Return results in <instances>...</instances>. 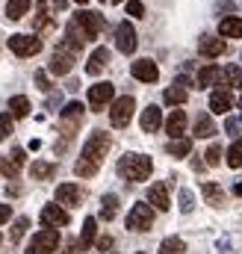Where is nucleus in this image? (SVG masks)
Wrapping results in <instances>:
<instances>
[{
	"label": "nucleus",
	"instance_id": "obj_1",
	"mask_svg": "<svg viewBox=\"0 0 242 254\" xmlns=\"http://www.w3.org/2000/svg\"><path fill=\"white\" fill-rule=\"evenodd\" d=\"M151 172H154V163H151V157H145V154H124L119 160V175L124 181H130V184L148 181Z\"/></svg>",
	"mask_w": 242,
	"mask_h": 254
},
{
	"label": "nucleus",
	"instance_id": "obj_2",
	"mask_svg": "<svg viewBox=\"0 0 242 254\" xmlns=\"http://www.w3.org/2000/svg\"><path fill=\"white\" fill-rule=\"evenodd\" d=\"M107 151H110V133H104V130H95L89 139H86V145H83V160H89V163H104V157H107Z\"/></svg>",
	"mask_w": 242,
	"mask_h": 254
},
{
	"label": "nucleus",
	"instance_id": "obj_3",
	"mask_svg": "<svg viewBox=\"0 0 242 254\" xmlns=\"http://www.w3.org/2000/svg\"><path fill=\"white\" fill-rule=\"evenodd\" d=\"M151 225H154V207L145 204V201L133 204V210L127 213V228L136 231V234H142V231H151Z\"/></svg>",
	"mask_w": 242,
	"mask_h": 254
},
{
	"label": "nucleus",
	"instance_id": "obj_4",
	"mask_svg": "<svg viewBox=\"0 0 242 254\" xmlns=\"http://www.w3.org/2000/svg\"><path fill=\"white\" fill-rule=\"evenodd\" d=\"M57 246H60V231H57V228H45V231H39V234L30 240L27 254H54Z\"/></svg>",
	"mask_w": 242,
	"mask_h": 254
},
{
	"label": "nucleus",
	"instance_id": "obj_5",
	"mask_svg": "<svg viewBox=\"0 0 242 254\" xmlns=\"http://www.w3.org/2000/svg\"><path fill=\"white\" fill-rule=\"evenodd\" d=\"M74 21L80 24V30L86 33V39H89V42H95V39H98V33L107 27V18H104L101 12H89V9L77 12V15H74Z\"/></svg>",
	"mask_w": 242,
	"mask_h": 254
},
{
	"label": "nucleus",
	"instance_id": "obj_6",
	"mask_svg": "<svg viewBox=\"0 0 242 254\" xmlns=\"http://www.w3.org/2000/svg\"><path fill=\"white\" fill-rule=\"evenodd\" d=\"M9 51L15 57H36L42 51V39L27 36V33H15V36H9Z\"/></svg>",
	"mask_w": 242,
	"mask_h": 254
},
{
	"label": "nucleus",
	"instance_id": "obj_7",
	"mask_svg": "<svg viewBox=\"0 0 242 254\" xmlns=\"http://www.w3.org/2000/svg\"><path fill=\"white\" fill-rule=\"evenodd\" d=\"M133 110H136V101H133L130 95L116 98V101H113V107H110V122H113V127H127V125H130Z\"/></svg>",
	"mask_w": 242,
	"mask_h": 254
},
{
	"label": "nucleus",
	"instance_id": "obj_8",
	"mask_svg": "<svg viewBox=\"0 0 242 254\" xmlns=\"http://www.w3.org/2000/svg\"><path fill=\"white\" fill-rule=\"evenodd\" d=\"M113 95H116V86H113V83H95V86L89 89V107H92L95 113H101L107 104H113Z\"/></svg>",
	"mask_w": 242,
	"mask_h": 254
},
{
	"label": "nucleus",
	"instance_id": "obj_9",
	"mask_svg": "<svg viewBox=\"0 0 242 254\" xmlns=\"http://www.w3.org/2000/svg\"><path fill=\"white\" fill-rule=\"evenodd\" d=\"M136 45H139V39H136L133 24L130 21H121L119 27H116V48H119L121 54H133Z\"/></svg>",
	"mask_w": 242,
	"mask_h": 254
},
{
	"label": "nucleus",
	"instance_id": "obj_10",
	"mask_svg": "<svg viewBox=\"0 0 242 254\" xmlns=\"http://www.w3.org/2000/svg\"><path fill=\"white\" fill-rule=\"evenodd\" d=\"M74 57H77V54H71V51H65V48H57V51H54V57H51L48 71H51V74H57V77L68 74V71L74 68Z\"/></svg>",
	"mask_w": 242,
	"mask_h": 254
},
{
	"label": "nucleus",
	"instance_id": "obj_11",
	"mask_svg": "<svg viewBox=\"0 0 242 254\" xmlns=\"http://www.w3.org/2000/svg\"><path fill=\"white\" fill-rule=\"evenodd\" d=\"M71 219H68V213L62 210L60 204H45L42 207V225L45 228H65Z\"/></svg>",
	"mask_w": 242,
	"mask_h": 254
},
{
	"label": "nucleus",
	"instance_id": "obj_12",
	"mask_svg": "<svg viewBox=\"0 0 242 254\" xmlns=\"http://www.w3.org/2000/svg\"><path fill=\"white\" fill-rule=\"evenodd\" d=\"M130 74H133L136 80H142V83H157L160 68H157L154 60H136V63L130 65Z\"/></svg>",
	"mask_w": 242,
	"mask_h": 254
},
{
	"label": "nucleus",
	"instance_id": "obj_13",
	"mask_svg": "<svg viewBox=\"0 0 242 254\" xmlns=\"http://www.w3.org/2000/svg\"><path fill=\"white\" fill-rule=\"evenodd\" d=\"M198 51H201V57L216 60V57H222V54L228 51V42H225V39H216V36H201Z\"/></svg>",
	"mask_w": 242,
	"mask_h": 254
},
{
	"label": "nucleus",
	"instance_id": "obj_14",
	"mask_svg": "<svg viewBox=\"0 0 242 254\" xmlns=\"http://www.w3.org/2000/svg\"><path fill=\"white\" fill-rule=\"evenodd\" d=\"M148 201H151V207H157V210H169V207H172V201H169V184H166V181H157V184L148 190Z\"/></svg>",
	"mask_w": 242,
	"mask_h": 254
},
{
	"label": "nucleus",
	"instance_id": "obj_15",
	"mask_svg": "<svg viewBox=\"0 0 242 254\" xmlns=\"http://www.w3.org/2000/svg\"><path fill=\"white\" fill-rule=\"evenodd\" d=\"M80 198H83V190H80L77 184H60V187H57V201L65 204V207H77Z\"/></svg>",
	"mask_w": 242,
	"mask_h": 254
},
{
	"label": "nucleus",
	"instance_id": "obj_16",
	"mask_svg": "<svg viewBox=\"0 0 242 254\" xmlns=\"http://www.w3.org/2000/svg\"><path fill=\"white\" fill-rule=\"evenodd\" d=\"M139 125H142V130H145V133H157V130H160V125H163V110L151 104L148 110H142Z\"/></svg>",
	"mask_w": 242,
	"mask_h": 254
},
{
	"label": "nucleus",
	"instance_id": "obj_17",
	"mask_svg": "<svg viewBox=\"0 0 242 254\" xmlns=\"http://www.w3.org/2000/svg\"><path fill=\"white\" fill-rule=\"evenodd\" d=\"M231 107H234V95H231L228 89H216V92L210 95V110H213V113L222 116V113H228Z\"/></svg>",
	"mask_w": 242,
	"mask_h": 254
},
{
	"label": "nucleus",
	"instance_id": "obj_18",
	"mask_svg": "<svg viewBox=\"0 0 242 254\" xmlns=\"http://www.w3.org/2000/svg\"><path fill=\"white\" fill-rule=\"evenodd\" d=\"M107 63H110V51L107 48H95L92 51V57H89V63H86V74H101L104 68H107Z\"/></svg>",
	"mask_w": 242,
	"mask_h": 254
},
{
	"label": "nucleus",
	"instance_id": "obj_19",
	"mask_svg": "<svg viewBox=\"0 0 242 254\" xmlns=\"http://www.w3.org/2000/svg\"><path fill=\"white\" fill-rule=\"evenodd\" d=\"M166 133H169L172 139H183V133H186V113H183V110H175V113L169 116Z\"/></svg>",
	"mask_w": 242,
	"mask_h": 254
},
{
	"label": "nucleus",
	"instance_id": "obj_20",
	"mask_svg": "<svg viewBox=\"0 0 242 254\" xmlns=\"http://www.w3.org/2000/svg\"><path fill=\"white\" fill-rule=\"evenodd\" d=\"M222 74H225V68H219V65H204L201 71H198V86L204 89V86H216L219 80H222Z\"/></svg>",
	"mask_w": 242,
	"mask_h": 254
},
{
	"label": "nucleus",
	"instance_id": "obj_21",
	"mask_svg": "<svg viewBox=\"0 0 242 254\" xmlns=\"http://www.w3.org/2000/svg\"><path fill=\"white\" fill-rule=\"evenodd\" d=\"M219 36L222 39H242V18H225L219 24Z\"/></svg>",
	"mask_w": 242,
	"mask_h": 254
},
{
	"label": "nucleus",
	"instance_id": "obj_22",
	"mask_svg": "<svg viewBox=\"0 0 242 254\" xmlns=\"http://www.w3.org/2000/svg\"><path fill=\"white\" fill-rule=\"evenodd\" d=\"M30 175H33V181H51V178L57 175V166H54V163H42V160H36V163L30 166Z\"/></svg>",
	"mask_w": 242,
	"mask_h": 254
},
{
	"label": "nucleus",
	"instance_id": "obj_23",
	"mask_svg": "<svg viewBox=\"0 0 242 254\" xmlns=\"http://www.w3.org/2000/svg\"><path fill=\"white\" fill-rule=\"evenodd\" d=\"M119 216V195H104V201H101V219L104 222H113Z\"/></svg>",
	"mask_w": 242,
	"mask_h": 254
},
{
	"label": "nucleus",
	"instance_id": "obj_24",
	"mask_svg": "<svg viewBox=\"0 0 242 254\" xmlns=\"http://www.w3.org/2000/svg\"><path fill=\"white\" fill-rule=\"evenodd\" d=\"M95 234H98V222L89 216V219L83 222V234H80V252L92 249V243H95Z\"/></svg>",
	"mask_w": 242,
	"mask_h": 254
},
{
	"label": "nucleus",
	"instance_id": "obj_25",
	"mask_svg": "<svg viewBox=\"0 0 242 254\" xmlns=\"http://www.w3.org/2000/svg\"><path fill=\"white\" fill-rule=\"evenodd\" d=\"M9 116H12V119H27V116H30V101H27L24 95H15V98L9 101Z\"/></svg>",
	"mask_w": 242,
	"mask_h": 254
},
{
	"label": "nucleus",
	"instance_id": "obj_26",
	"mask_svg": "<svg viewBox=\"0 0 242 254\" xmlns=\"http://www.w3.org/2000/svg\"><path fill=\"white\" fill-rule=\"evenodd\" d=\"M166 151L175 157V160H181V157H189V151H192V139H172L169 145H166Z\"/></svg>",
	"mask_w": 242,
	"mask_h": 254
},
{
	"label": "nucleus",
	"instance_id": "obj_27",
	"mask_svg": "<svg viewBox=\"0 0 242 254\" xmlns=\"http://www.w3.org/2000/svg\"><path fill=\"white\" fill-rule=\"evenodd\" d=\"M30 12V0H9L6 3V18L9 21H21Z\"/></svg>",
	"mask_w": 242,
	"mask_h": 254
},
{
	"label": "nucleus",
	"instance_id": "obj_28",
	"mask_svg": "<svg viewBox=\"0 0 242 254\" xmlns=\"http://www.w3.org/2000/svg\"><path fill=\"white\" fill-rule=\"evenodd\" d=\"M195 136H198V139H210V136H216V125H213L210 116L201 113V116L195 119Z\"/></svg>",
	"mask_w": 242,
	"mask_h": 254
},
{
	"label": "nucleus",
	"instance_id": "obj_29",
	"mask_svg": "<svg viewBox=\"0 0 242 254\" xmlns=\"http://www.w3.org/2000/svg\"><path fill=\"white\" fill-rule=\"evenodd\" d=\"M204 198H207V204H213V207H222V204H225V190H222L219 184L207 181V184H204Z\"/></svg>",
	"mask_w": 242,
	"mask_h": 254
},
{
	"label": "nucleus",
	"instance_id": "obj_30",
	"mask_svg": "<svg viewBox=\"0 0 242 254\" xmlns=\"http://www.w3.org/2000/svg\"><path fill=\"white\" fill-rule=\"evenodd\" d=\"M83 113H86V107H83L80 101H71V104L62 110V122H74V125H80V122H83Z\"/></svg>",
	"mask_w": 242,
	"mask_h": 254
},
{
	"label": "nucleus",
	"instance_id": "obj_31",
	"mask_svg": "<svg viewBox=\"0 0 242 254\" xmlns=\"http://www.w3.org/2000/svg\"><path fill=\"white\" fill-rule=\"evenodd\" d=\"M163 98H166V104H172V107H181V104H186L189 92H186L183 86H178V83H175L172 89H166V95H163Z\"/></svg>",
	"mask_w": 242,
	"mask_h": 254
},
{
	"label": "nucleus",
	"instance_id": "obj_32",
	"mask_svg": "<svg viewBox=\"0 0 242 254\" xmlns=\"http://www.w3.org/2000/svg\"><path fill=\"white\" fill-rule=\"evenodd\" d=\"M183 252H186V246H183L181 237H166L163 246H160V254H183Z\"/></svg>",
	"mask_w": 242,
	"mask_h": 254
},
{
	"label": "nucleus",
	"instance_id": "obj_33",
	"mask_svg": "<svg viewBox=\"0 0 242 254\" xmlns=\"http://www.w3.org/2000/svg\"><path fill=\"white\" fill-rule=\"evenodd\" d=\"M222 80H225L228 86H234V89H242V68L240 65H228L225 74H222Z\"/></svg>",
	"mask_w": 242,
	"mask_h": 254
},
{
	"label": "nucleus",
	"instance_id": "obj_34",
	"mask_svg": "<svg viewBox=\"0 0 242 254\" xmlns=\"http://www.w3.org/2000/svg\"><path fill=\"white\" fill-rule=\"evenodd\" d=\"M98 169H101L98 163H89V160H83V157L74 163V172H77L80 178H95V175H98Z\"/></svg>",
	"mask_w": 242,
	"mask_h": 254
},
{
	"label": "nucleus",
	"instance_id": "obj_35",
	"mask_svg": "<svg viewBox=\"0 0 242 254\" xmlns=\"http://www.w3.org/2000/svg\"><path fill=\"white\" fill-rule=\"evenodd\" d=\"M27 228H30V219H27V216H18L15 225H12V231H9V240H12V243H21V237L27 234Z\"/></svg>",
	"mask_w": 242,
	"mask_h": 254
},
{
	"label": "nucleus",
	"instance_id": "obj_36",
	"mask_svg": "<svg viewBox=\"0 0 242 254\" xmlns=\"http://www.w3.org/2000/svg\"><path fill=\"white\" fill-rule=\"evenodd\" d=\"M228 166H231V169H240L242 166V139H237V142L231 145V151H228Z\"/></svg>",
	"mask_w": 242,
	"mask_h": 254
},
{
	"label": "nucleus",
	"instance_id": "obj_37",
	"mask_svg": "<svg viewBox=\"0 0 242 254\" xmlns=\"http://www.w3.org/2000/svg\"><path fill=\"white\" fill-rule=\"evenodd\" d=\"M181 210L183 213H192L195 210V195L189 190H181Z\"/></svg>",
	"mask_w": 242,
	"mask_h": 254
},
{
	"label": "nucleus",
	"instance_id": "obj_38",
	"mask_svg": "<svg viewBox=\"0 0 242 254\" xmlns=\"http://www.w3.org/2000/svg\"><path fill=\"white\" fill-rule=\"evenodd\" d=\"M222 163V148L219 145H210L207 148V166H219Z\"/></svg>",
	"mask_w": 242,
	"mask_h": 254
},
{
	"label": "nucleus",
	"instance_id": "obj_39",
	"mask_svg": "<svg viewBox=\"0 0 242 254\" xmlns=\"http://www.w3.org/2000/svg\"><path fill=\"white\" fill-rule=\"evenodd\" d=\"M9 133H12V116H9V113H3V116H0V142H3Z\"/></svg>",
	"mask_w": 242,
	"mask_h": 254
},
{
	"label": "nucleus",
	"instance_id": "obj_40",
	"mask_svg": "<svg viewBox=\"0 0 242 254\" xmlns=\"http://www.w3.org/2000/svg\"><path fill=\"white\" fill-rule=\"evenodd\" d=\"M24 160H27V157H24V148H12V154H9V163H12V166H15L18 172H21Z\"/></svg>",
	"mask_w": 242,
	"mask_h": 254
},
{
	"label": "nucleus",
	"instance_id": "obj_41",
	"mask_svg": "<svg viewBox=\"0 0 242 254\" xmlns=\"http://www.w3.org/2000/svg\"><path fill=\"white\" fill-rule=\"evenodd\" d=\"M127 15H133V18H142V15H145V6H142L139 0H127Z\"/></svg>",
	"mask_w": 242,
	"mask_h": 254
},
{
	"label": "nucleus",
	"instance_id": "obj_42",
	"mask_svg": "<svg viewBox=\"0 0 242 254\" xmlns=\"http://www.w3.org/2000/svg\"><path fill=\"white\" fill-rule=\"evenodd\" d=\"M36 86H39L42 92H51V83H48V74H45V71H36Z\"/></svg>",
	"mask_w": 242,
	"mask_h": 254
},
{
	"label": "nucleus",
	"instance_id": "obj_43",
	"mask_svg": "<svg viewBox=\"0 0 242 254\" xmlns=\"http://www.w3.org/2000/svg\"><path fill=\"white\" fill-rule=\"evenodd\" d=\"M54 21H51V15L48 12H39V18H36V30H45V27H51Z\"/></svg>",
	"mask_w": 242,
	"mask_h": 254
},
{
	"label": "nucleus",
	"instance_id": "obj_44",
	"mask_svg": "<svg viewBox=\"0 0 242 254\" xmlns=\"http://www.w3.org/2000/svg\"><path fill=\"white\" fill-rule=\"evenodd\" d=\"M95 246H98V252H110V249H113V237H101Z\"/></svg>",
	"mask_w": 242,
	"mask_h": 254
},
{
	"label": "nucleus",
	"instance_id": "obj_45",
	"mask_svg": "<svg viewBox=\"0 0 242 254\" xmlns=\"http://www.w3.org/2000/svg\"><path fill=\"white\" fill-rule=\"evenodd\" d=\"M12 219V207L9 204H0V225H6Z\"/></svg>",
	"mask_w": 242,
	"mask_h": 254
},
{
	"label": "nucleus",
	"instance_id": "obj_46",
	"mask_svg": "<svg viewBox=\"0 0 242 254\" xmlns=\"http://www.w3.org/2000/svg\"><path fill=\"white\" fill-rule=\"evenodd\" d=\"M237 127H240V122H234V119H228V125H225V130H228V133H237Z\"/></svg>",
	"mask_w": 242,
	"mask_h": 254
},
{
	"label": "nucleus",
	"instance_id": "obj_47",
	"mask_svg": "<svg viewBox=\"0 0 242 254\" xmlns=\"http://www.w3.org/2000/svg\"><path fill=\"white\" fill-rule=\"evenodd\" d=\"M65 6H68V0H54V9H57V12H62Z\"/></svg>",
	"mask_w": 242,
	"mask_h": 254
},
{
	"label": "nucleus",
	"instance_id": "obj_48",
	"mask_svg": "<svg viewBox=\"0 0 242 254\" xmlns=\"http://www.w3.org/2000/svg\"><path fill=\"white\" fill-rule=\"evenodd\" d=\"M234 192H237V195H242V181L237 184V187H234Z\"/></svg>",
	"mask_w": 242,
	"mask_h": 254
},
{
	"label": "nucleus",
	"instance_id": "obj_49",
	"mask_svg": "<svg viewBox=\"0 0 242 254\" xmlns=\"http://www.w3.org/2000/svg\"><path fill=\"white\" fill-rule=\"evenodd\" d=\"M74 3H80V6H83V3H89V0H74Z\"/></svg>",
	"mask_w": 242,
	"mask_h": 254
},
{
	"label": "nucleus",
	"instance_id": "obj_50",
	"mask_svg": "<svg viewBox=\"0 0 242 254\" xmlns=\"http://www.w3.org/2000/svg\"><path fill=\"white\" fill-rule=\"evenodd\" d=\"M110 3H121V0H110Z\"/></svg>",
	"mask_w": 242,
	"mask_h": 254
},
{
	"label": "nucleus",
	"instance_id": "obj_51",
	"mask_svg": "<svg viewBox=\"0 0 242 254\" xmlns=\"http://www.w3.org/2000/svg\"><path fill=\"white\" fill-rule=\"evenodd\" d=\"M240 107H242V98H240Z\"/></svg>",
	"mask_w": 242,
	"mask_h": 254
},
{
	"label": "nucleus",
	"instance_id": "obj_52",
	"mask_svg": "<svg viewBox=\"0 0 242 254\" xmlns=\"http://www.w3.org/2000/svg\"><path fill=\"white\" fill-rule=\"evenodd\" d=\"M39 3H45V0H39Z\"/></svg>",
	"mask_w": 242,
	"mask_h": 254
},
{
	"label": "nucleus",
	"instance_id": "obj_53",
	"mask_svg": "<svg viewBox=\"0 0 242 254\" xmlns=\"http://www.w3.org/2000/svg\"><path fill=\"white\" fill-rule=\"evenodd\" d=\"M0 163H3V157H0Z\"/></svg>",
	"mask_w": 242,
	"mask_h": 254
},
{
	"label": "nucleus",
	"instance_id": "obj_54",
	"mask_svg": "<svg viewBox=\"0 0 242 254\" xmlns=\"http://www.w3.org/2000/svg\"><path fill=\"white\" fill-rule=\"evenodd\" d=\"M0 243H3V237H0Z\"/></svg>",
	"mask_w": 242,
	"mask_h": 254
},
{
	"label": "nucleus",
	"instance_id": "obj_55",
	"mask_svg": "<svg viewBox=\"0 0 242 254\" xmlns=\"http://www.w3.org/2000/svg\"><path fill=\"white\" fill-rule=\"evenodd\" d=\"M139 254H145V252H139Z\"/></svg>",
	"mask_w": 242,
	"mask_h": 254
}]
</instances>
